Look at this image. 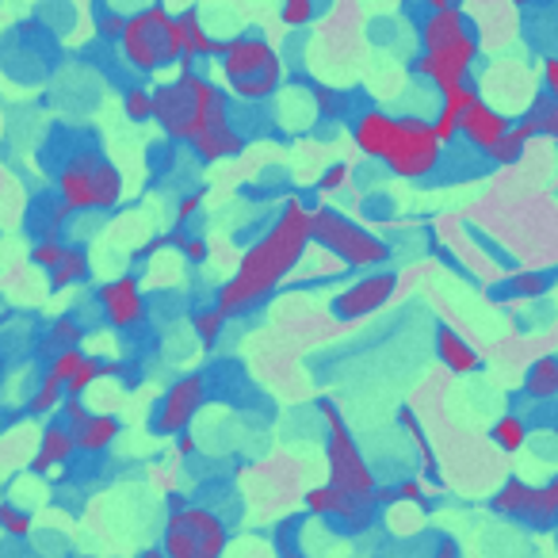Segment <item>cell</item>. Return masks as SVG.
<instances>
[{
	"label": "cell",
	"instance_id": "cell-5",
	"mask_svg": "<svg viewBox=\"0 0 558 558\" xmlns=\"http://www.w3.org/2000/svg\"><path fill=\"white\" fill-rule=\"evenodd\" d=\"M54 195L73 215H104L123 203V172L96 149H81L54 172Z\"/></svg>",
	"mask_w": 558,
	"mask_h": 558
},
{
	"label": "cell",
	"instance_id": "cell-24",
	"mask_svg": "<svg viewBox=\"0 0 558 558\" xmlns=\"http://www.w3.org/2000/svg\"><path fill=\"white\" fill-rule=\"evenodd\" d=\"M532 138H539V126H535V119L524 111L520 119H512L509 134H505L501 146L489 154V161H494V165H517L520 157H524V149L532 146Z\"/></svg>",
	"mask_w": 558,
	"mask_h": 558
},
{
	"label": "cell",
	"instance_id": "cell-41",
	"mask_svg": "<svg viewBox=\"0 0 558 558\" xmlns=\"http://www.w3.org/2000/svg\"><path fill=\"white\" fill-rule=\"evenodd\" d=\"M81 360H85V352H81V349H62V352H54V356L47 360V372H43V375L65 387V383L73 379V372H77Z\"/></svg>",
	"mask_w": 558,
	"mask_h": 558
},
{
	"label": "cell",
	"instance_id": "cell-31",
	"mask_svg": "<svg viewBox=\"0 0 558 558\" xmlns=\"http://www.w3.org/2000/svg\"><path fill=\"white\" fill-rule=\"evenodd\" d=\"M226 322H230V318H226L218 306H203V311L192 314V329H195V337H199L203 349H215V344L222 341Z\"/></svg>",
	"mask_w": 558,
	"mask_h": 558
},
{
	"label": "cell",
	"instance_id": "cell-9",
	"mask_svg": "<svg viewBox=\"0 0 558 558\" xmlns=\"http://www.w3.org/2000/svg\"><path fill=\"white\" fill-rule=\"evenodd\" d=\"M123 62L138 73H157L165 65H180V54L172 47V12L165 4H146L131 12L123 27V39L116 43Z\"/></svg>",
	"mask_w": 558,
	"mask_h": 558
},
{
	"label": "cell",
	"instance_id": "cell-44",
	"mask_svg": "<svg viewBox=\"0 0 558 558\" xmlns=\"http://www.w3.org/2000/svg\"><path fill=\"white\" fill-rule=\"evenodd\" d=\"M395 497L402 505H417L421 512L428 509V497H425V482H417V478H405V482H398L395 486Z\"/></svg>",
	"mask_w": 558,
	"mask_h": 558
},
{
	"label": "cell",
	"instance_id": "cell-34",
	"mask_svg": "<svg viewBox=\"0 0 558 558\" xmlns=\"http://www.w3.org/2000/svg\"><path fill=\"white\" fill-rule=\"evenodd\" d=\"M123 116L131 123H154V88L149 85H131L123 93Z\"/></svg>",
	"mask_w": 558,
	"mask_h": 558
},
{
	"label": "cell",
	"instance_id": "cell-6",
	"mask_svg": "<svg viewBox=\"0 0 558 558\" xmlns=\"http://www.w3.org/2000/svg\"><path fill=\"white\" fill-rule=\"evenodd\" d=\"M311 241L318 248H326L329 256H337L344 268H356V271L387 268L390 260V245L379 233L352 222L349 215H341L337 207H326V203L311 207Z\"/></svg>",
	"mask_w": 558,
	"mask_h": 558
},
{
	"label": "cell",
	"instance_id": "cell-23",
	"mask_svg": "<svg viewBox=\"0 0 558 558\" xmlns=\"http://www.w3.org/2000/svg\"><path fill=\"white\" fill-rule=\"evenodd\" d=\"M119 433H123V425H119L116 413H88V421L73 433V440L85 456H104L119 440Z\"/></svg>",
	"mask_w": 558,
	"mask_h": 558
},
{
	"label": "cell",
	"instance_id": "cell-29",
	"mask_svg": "<svg viewBox=\"0 0 558 558\" xmlns=\"http://www.w3.org/2000/svg\"><path fill=\"white\" fill-rule=\"evenodd\" d=\"M527 436H532V428H527V421L520 417V413H501V417L489 425V440L497 444V448L505 451V456H517V451H524Z\"/></svg>",
	"mask_w": 558,
	"mask_h": 558
},
{
	"label": "cell",
	"instance_id": "cell-43",
	"mask_svg": "<svg viewBox=\"0 0 558 558\" xmlns=\"http://www.w3.org/2000/svg\"><path fill=\"white\" fill-rule=\"evenodd\" d=\"M58 413H62V417H58V421H62V425L70 428V433H77V428L85 425L88 413H93V410H88V405L81 402V398H65V402L58 405Z\"/></svg>",
	"mask_w": 558,
	"mask_h": 558
},
{
	"label": "cell",
	"instance_id": "cell-33",
	"mask_svg": "<svg viewBox=\"0 0 558 558\" xmlns=\"http://www.w3.org/2000/svg\"><path fill=\"white\" fill-rule=\"evenodd\" d=\"M35 527V517L16 501H0V532L9 535V539H27Z\"/></svg>",
	"mask_w": 558,
	"mask_h": 558
},
{
	"label": "cell",
	"instance_id": "cell-15",
	"mask_svg": "<svg viewBox=\"0 0 558 558\" xmlns=\"http://www.w3.org/2000/svg\"><path fill=\"white\" fill-rule=\"evenodd\" d=\"M306 512H311V517L341 520L349 532H364V527L375 520V512H379V505H375V501H356V497L341 494V489H333L326 482V486L306 489Z\"/></svg>",
	"mask_w": 558,
	"mask_h": 558
},
{
	"label": "cell",
	"instance_id": "cell-17",
	"mask_svg": "<svg viewBox=\"0 0 558 558\" xmlns=\"http://www.w3.org/2000/svg\"><path fill=\"white\" fill-rule=\"evenodd\" d=\"M172 47H177L180 54V70H192L199 58H222V39H215V35L203 27L199 12L195 9H184L172 16Z\"/></svg>",
	"mask_w": 558,
	"mask_h": 558
},
{
	"label": "cell",
	"instance_id": "cell-27",
	"mask_svg": "<svg viewBox=\"0 0 558 558\" xmlns=\"http://www.w3.org/2000/svg\"><path fill=\"white\" fill-rule=\"evenodd\" d=\"M123 372H126V364H119V360L85 356L77 364V372H73V379L65 383V398H85V390L93 387V383L111 379V375H123Z\"/></svg>",
	"mask_w": 558,
	"mask_h": 558
},
{
	"label": "cell",
	"instance_id": "cell-14",
	"mask_svg": "<svg viewBox=\"0 0 558 558\" xmlns=\"http://www.w3.org/2000/svg\"><path fill=\"white\" fill-rule=\"evenodd\" d=\"M96 303H100V314L111 329L119 333H131L146 322V295H142L138 276H116L108 279L100 291H96Z\"/></svg>",
	"mask_w": 558,
	"mask_h": 558
},
{
	"label": "cell",
	"instance_id": "cell-13",
	"mask_svg": "<svg viewBox=\"0 0 558 558\" xmlns=\"http://www.w3.org/2000/svg\"><path fill=\"white\" fill-rule=\"evenodd\" d=\"M398 291V271L390 268H375L364 271L356 283H349L344 291H337L333 299V318L337 322H360V318H372L379 314L383 306L395 299Z\"/></svg>",
	"mask_w": 558,
	"mask_h": 558
},
{
	"label": "cell",
	"instance_id": "cell-47",
	"mask_svg": "<svg viewBox=\"0 0 558 558\" xmlns=\"http://www.w3.org/2000/svg\"><path fill=\"white\" fill-rule=\"evenodd\" d=\"M543 93L558 104V58H547V62H543Z\"/></svg>",
	"mask_w": 558,
	"mask_h": 558
},
{
	"label": "cell",
	"instance_id": "cell-37",
	"mask_svg": "<svg viewBox=\"0 0 558 558\" xmlns=\"http://www.w3.org/2000/svg\"><path fill=\"white\" fill-rule=\"evenodd\" d=\"M306 93H311V111H314L318 119H341V116H344V96L337 93V88H329V85H311Z\"/></svg>",
	"mask_w": 558,
	"mask_h": 558
},
{
	"label": "cell",
	"instance_id": "cell-40",
	"mask_svg": "<svg viewBox=\"0 0 558 558\" xmlns=\"http://www.w3.org/2000/svg\"><path fill=\"white\" fill-rule=\"evenodd\" d=\"M279 20L288 27H311L318 20V0H279Z\"/></svg>",
	"mask_w": 558,
	"mask_h": 558
},
{
	"label": "cell",
	"instance_id": "cell-36",
	"mask_svg": "<svg viewBox=\"0 0 558 558\" xmlns=\"http://www.w3.org/2000/svg\"><path fill=\"white\" fill-rule=\"evenodd\" d=\"M527 116H532L535 126H539V138L558 142V104L550 100L547 93H539L532 104H527Z\"/></svg>",
	"mask_w": 558,
	"mask_h": 558
},
{
	"label": "cell",
	"instance_id": "cell-26",
	"mask_svg": "<svg viewBox=\"0 0 558 558\" xmlns=\"http://www.w3.org/2000/svg\"><path fill=\"white\" fill-rule=\"evenodd\" d=\"M527 402H558V356H539L524 372Z\"/></svg>",
	"mask_w": 558,
	"mask_h": 558
},
{
	"label": "cell",
	"instance_id": "cell-49",
	"mask_svg": "<svg viewBox=\"0 0 558 558\" xmlns=\"http://www.w3.org/2000/svg\"><path fill=\"white\" fill-rule=\"evenodd\" d=\"M177 451H180V456H195V451H199V444H195L192 428H187V433H180V436H177Z\"/></svg>",
	"mask_w": 558,
	"mask_h": 558
},
{
	"label": "cell",
	"instance_id": "cell-8",
	"mask_svg": "<svg viewBox=\"0 0 558 558\" xmlns=\"http://www.w3.org/2000/svg\"><path fill=\"white\" fill-rule=\"evenodd\" d=\"M230 550V527L215 509L203 505H180L165 517L161 555L165 558H226Z\"/></svg>",
	"mask_w": 558,
	"mask_h": 558
},
{
	"label": "cell",
	"instance_id": "cell-12",
	"mask_svg": "<svg viewBox=\"0 0 558 558\" xmlns=\"http://www.w3.org/2000/svg\"><path fill=\"white\" fill-rule=\"evenodd\" d=\"M203 402H207V379L203 375H180L177 383H169V390L161 395L154 410V433L157 436H180L192 428V421L199 417Z\"/></svg>",
	"mask_w": 558,
	"mask_h": 558
},
{
	"label": "cell",
	"instance_id": "cell-38",
	"mask_svg": "<svg viewBox=\"0 0 558 558\" xmlns=\"http://www.w3.org/2000/svg\"><path fill=\"white\" fill-rule=\"evenodd\" d=\"M165 245H169V248H177V253L184 256L187 264H203V260H207V241L192 238V233H187V230H180V226H177V230H169V233H165Z\"/></svg>",
	"mask_w": 558,
	"mask_h": 558
},
{
	"label": "cell",
	"instance_id": "cell-1",
	"mask_svg": "<svg viewBox=\"0 0 558 558\" xmlns=\"http://www.w3.org/2000/svg\"><path fill=\"white\" fill-rule=\"evenodd\" d=\"M306 248H311V207L299 195H291V199H283L268 230L241 253L238 271L218 288L215 306L226 318H241V314L256 311L303 264Z\"/></svg>",
	"mask_w": 558,
	"mask_h": 558
},
{
	"label": "cell",
	"instance_id": "cell-4",
	"mask_svg": "<svg viewBox=\"0 0 558 558\" xmlns=\"http://www.w3.org/2000/svg\"><path fill=\"white\" fill-rule=\"evenodd\" d=\"M218 65H222L226 93L241 104H264L283 88V58L260 35H233V39H226Z\"/></svg>",
	"mask_w": 558,
	"mask_h": 558
},
{
	"label": "cell",
	"instance_id": "cell-45",
	"mask_svg": "<svg viewBox=\"0 0 558 558\" xmlns=\"http://www.w3.org/2000/svg\"><path fill=\"white\" fill-rule=\"evenodd\" d=\"M349 177H352V169H349L344 161L329 165V169L318 177V192H326V195H329V192H341V187L349 184Z\"/></svg>",
	"mask_w": 558,
	"mask_h": 558
},
{
	"label": "cell",
	"instance_id": "cell-10",
	"mask_svg": "<svg viewBox=\"0 0 558 558\" xmlns=\"http://www.w3.org/2000/svg\"><path fill=\"white\" fill-rule=\"evenodd\" d=\"M440 161H444V142L436 138L433 119L395 116V131H390L387 154H383V165H387L390 177L425 180L440 169Z\"/></svg>",
	"mask_w": 558,
	"mask_h": 558
},
{
	"label": "cell",
	"instance_id": "cell-53",
	"mask_svg": "<svg viewBox=\"0 0 558 558\" xmlns=\"http://www.w3.org/2000/svg\"><path fill=\"white\" fill-rule=\"evenodd\" d=\"M4 367H9V364H4V352H0V379H4Z\"/></svg>",
	"mask_w": 558,
	"mask_h": 558
},
{
	"label": "cell",
	"instance_id": "cell-32",
	"mask_svg": "<svg viewBox=\"0 0 558 558\" xmlns=\"http://www.w3.org/2000/svg\"><path fill=\"white\" fill-rule=\"evenodd\" d=\"M505 291H509L512 299H543L550 291V276L547 271H512L509 279H505Z\"/></svg>",
	"mask_w": 558,
	"mask_h": 558
},
{
	"label": "cell",
	"instance_id": "cell-20",
	"mask_svg": "<svg viewBox=\"0 0 558 558\" xmlns=\"http://www.w3.org/2000/svg\"><path fill=\"white\" fill-rule=\"evenodd\" d=\"M73 456H77V440H73V433L62 425V421H54V425L43 428L39 451H35V459H32V471L35 474H50L54 466L70 463Z\"/></svg>",
	"mask_w": 558,
	"mask_h": 558
},
{
	"label": "cell",
	"instance_id": "cell-21",
	"mask_svg": "<svg viewBox=\"0 0 558 558\" xmlns=\"http://www.w3.org/2000/svg\"><path fill=\"white\" fill-rule=\"evenodd\" d=\"M474 96H478V88H471V85H456V88H448V93H440V111H436V119H433V131L444 146L459 138V119L471 108Z\"/></svg>",
	"mask_w": 558,
	"mask_h": 558
},
{
	"label": "cell",
	"instance_id": "cell-18",
	"mask_svg": "<svg viewBox=\"0 0 558 558\" xmlns=\"http://www.w3.org/2000/svg\"><path fill=\"white\" fill-rule=\"evenodd\" d=\"M390 131H395V116L383 108H364L356 119H352V142H356L360 154L372 157V161H383Z\"/></svg>",
	"mask_w": 558,
	"mask_h": 558
},
{
	"label": "cell",
	"instance_id": "cell-2",
	"mask_svg": "<svg viewBox=\"0 0 558 558\" xmlns=\"http://www.w3.org/2000/svg\"><path fill=\"white\" fill-rule=\"evenodd\" d=\"M421 50L413 58L417 77H425L436 93H448L456 85H471V73L478 65V35L463 9L428 12L417 27Z\"/></svg>",
	"mask_w": 558,
	"mask_h": 558
},
{
	"label": "cell",
	"instance_id": "cell-3",
	"mask_svg": "<svg viewBox=\"0 0 558 558\" xmlns=\"http://www.w3.org/2000/svg\"><path fill=\"white\" fill-rule=\"evenodd\" d=\"M230 119V93H222L203 73L180 70L172 81L154 85V123L165 131V138L192 146L199 134Z\"/></svg>",
	"mask_w": 558,
	"mask_h": 558
},
{
	"label": "cell",
	"instance_id": "cell-51",
	"mask_svg": "<svg viewBox=\"0 0 558 558\" xmlns=\"http://www.w3.org/2000/svg\"><path fill=\"white\" fill-rule=\"evenodd\" d=\"M142 558H165V555H161V547H154V550H146Z\"/></svg>",
	"mask_w": 558,
	"mask_h": 558
},
{
	"label": "cell",
	"instance_id": "cell-39",
	"mask_svg": "<svg viewBox=\"0 0 558 558\" xmlns=\"http://www.w3.org/2000/svg\"><path fill=\"white\" fill-rule=\"evenodd\" d=\"M65 248H70V241H65V238H35L32 264H35V268H43V271L58 268V260L65 256Z\"/></svg>",
	"mask_w": 558,
	"mask_h": 558
},
{
	"label": "cell",
	"instance_id": "cell-28",
	"mask_svg": "<svg viewBox=\"0 0 558 558\" xmlns=\"http://www.w3.org/2000/svg\"><path fill=\"white\" fill-rule=\"evenodd\" d=\"M398 425L405 428V436H410L413 448H417L425 478L433 482V486H440V463H436V456H433V444H428V436H425V425H421L417 413H413L410 405H402V410H398Z\"/></svg>",
	"mask_w": 558,
	"mask_h": 558
},
{
	"label": "cell",
	"instance_id": "cell-25",
	"mask_svg": "<svg viewBox=\"0 0 558 558\" xmlns=\"http://www.w3.org/2000/svg\"><path fill=\"white\" fill-rule=\"evenodd\" d=\"M88 271H93V260H88V248L85 245H73L65 248V256L58 260V268H50V291H70L77 288V283H85Z\"/></svg>",
	"mask_w": 558,
	"mask_h": 558
},
{
	"label": "cell",
	"instance_id": "cell-7",
	"mask_svg": "<svg viewBox=\"0 0 558 558\" xmlns=\"http://www.w3.org/2000/svg\"><path fill=\"white\" fill-rule=\"evenodd\" d=\"M318 413L326 421V466H329V486L341 489V494L356 497V501H375V489H379V478H375L372 463L360 451L356 436H352L349 421L341 417L337 402L329 398H318Z\"/></svg>",
	"mask_w": 558,
	"mask_h": 558
},
{
	"label": "cell",
	"instance_id": "cell-19",
	"mask_svg": "<svg viewBox=\"0 0 558 558\" xmlns=\"http://www.w3.org/2000/svg\"><path fill=\"white\" fill-rule=\"evenodd\" d=\"M433 349H436V360H440L451 375H474L482 367L478 352H474L471 344L463 341V333H456L448 322H436Z\"/></svg>",
	"mask_w": 558,
	"mask_h": 558
},
{
	"label": "cell",
	"instance_id": "cell-11",
	"mask_svg": "<svg viewBox=\"0 0 558 558\" xmlns=\"http://www.w3.org/2000/svg\"><path fill=\"white\" fill-rule=\"evenodd\" d=\"M489 509L497 517L520 520V524L532 527H555L558 524V497L550 494V486H532L524 478H509L494 497H489Z\"/></svg>",
	"mask_w": 558,
	"mask_h": 558
},
{
	"label": "cell",
	"instance_id": "cell-30",
	"mask_svg": "<svg viewBox=\"0 0 558 558\" xmlns=\"http://www.w3.org/2000/svg\"><path fill=\"white\" fill-rule=\"evenodd\" d=\"M81 341H85V329H81V322L77 318H54L50 322V329H47V352L54 356V352H62V349H81Z\"/></svg>",
	"mask_w": 558,
	"mask_h": 558
},
{
	"label": "cell",
	"instance_id": "cell-46",
	"mask_svg": "<svg viewBox=\"0 0 558 558\" xmlns=\"http://www.w3.org/2000/svg\"><path fill=\"white\" fill-rule=\"evenodd\" d=\"M199 207H203V192L180 195V203H177V226H180V230H184V226L192 222L195 215H199Z\"/></svg>",
	"mask_w": 558,
	"mask_h": 558
},
{
	"label": "cell",
	"instance_id": "cell-52",
	"mask_svg": "<svg viewBox=\"0 0 558 558\" xmlns=\"http://www.w3.org/2000/svg\"><path fill=\"white\" fill-rule=\"evenodd\" d=\"M547 486H550V494H555V497H558V474H555V478H550V482H547Z\"/></svg>",
	"mask_w": 558,
	"mask_h": 558
},
{
	"label": "cell",
	"instance_id": "cell-42",
	"mask_svg": "<svg viewBox=\"0 0 558 558\" xmlns=\"http://www.w3.org/2000/svg\"><path fill=\"white\" fill-rule=\"evenodd\" d=\"M123 27H126V12L119 9H100L96 12V35L108 43H119L123 39Z\"/></svg>",
	"mask_w": 558,
	"mask_h": 558
},
{
	"label": "cell",
	"instance_id": "cell-22",
	"mask_svg": "<svg viewBox=\"0 0 558 558\" xmlns=\"http://www.w3.org/2000/svg\"><path fill=\"white\" fill-rule=\"evenodd\" d=\"M241 149H245V138H241V131L230 123H218L210 126L207 134H199V138L192 142V154L199 157V161L215 165V161H226V157H238Z\"/></svg>",
	"mask_w": 558,
	"mask_h": 558
},
{
	"label": "cell",
	"instance_id": "cell-35",
	"mask_svg": "<svg viewBox=\"0 0 558 558\" xmlns=\"http://www.w3.org/2000/svg\"><path fill=\"white\" fill-rule=\"evenodd\" d=\"M62 402H65V387H62V383H54V379H47V375H43L39 390H35V395L27 398V413H32V417H47V413H54Z\"/></svg>",
	"mask_w": 558,
	"mask_h": 558
},
{
	"label": "cell",
	"instance_id": "cell-48",
	"mask_svg": "<svg viewBox=\"0 0 558 558\" xmlns=\"http://www.w3.org/2000/svg\"><path fill=\"white\" fill-rule=\"evenodd\" d=\"M428 558H463V550H459V543L451 535H440L433 543V550H428Z\"/></svg>",
	"mask_w": 558,
	"mask_h": 558
},
{
	"label": "cell",
	"instance_id": "cell-50",
	"mask_svg": "<svg viewBox=\"0 0 558 558\" xmlns=\"http://www.w3.org/2000/svg\"><path fill=\"white\" fill-rule=\"evenodd\" d=\"M428 12H448V9H459V0H425Z\"/></svg>",
	"mask_w": 558,
	"mask_h": 558
},
{
	"label": "cell",
	"instance_id": "cell-54",
	"mask_svg": "<svg viewBox=\"0 0 558 558\" xmlns=\"http://www.w3.org/2000/svg\"><path fill=\"white\" fill-rule=\"evenodd\" d=\"M555 440H558V417H555Z\"/></svg>",
	"mask_w": 558,
	"mask_h": 558
},
{
	"label": "cell",
	"instance_id": "cell-16",
	"mask_svg": "<svg viewBox=\"0 0 558 558\" xmlns=\"http://www.w3.org/2000/svg\"><path fill=\"white\" fill-rule=\"evenodd\" d=\"M509 126H512V119L505 116L501 108H494L489 100H482V93H478L471 100V108L463 111V119H459V138H466V146L489 157L497 146H501Z\"/></svg>",
	"mask_w": 558,
	"mask_h": 558
}]
</instances>
